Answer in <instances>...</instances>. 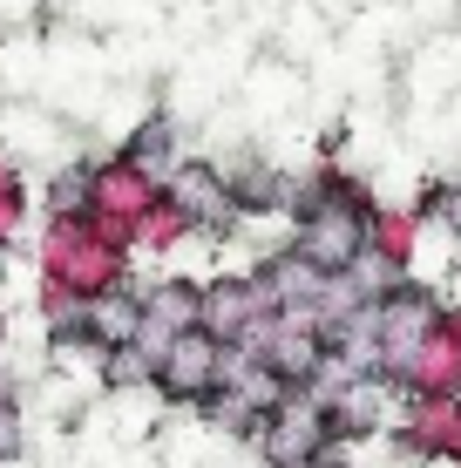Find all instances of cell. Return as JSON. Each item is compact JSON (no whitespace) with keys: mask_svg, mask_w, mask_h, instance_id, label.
Masks as SVG:
<instances>
[{"mask_svg":"<svg viewBox=\"0 0 461 468\" xmlns=\"http://www.w3.org/2000/svg\"><path fill=\"white\" fill-rule=\"evenodd\" d=\"M35 271H41V285H55V292L95 299V292L130 285V251L102 245V238L89 231V218H41Z\"/></svg>","mask_w":461,"mask_h":468,"instance_id":"6da1fadb","label":"cell"},{"mask_svg":"<svg viewBox=\"0 0 461 468\" xmlns=\"http://www.w3.org/2000/svg\"><path fill=\"white\" fill-rule=\"evenodd\" d=\"M441 292L435 285H421V279H401L387 299L373 305V326H380V374H387L393 387H401V374H407V360L421 353V340L441 326Z\"/></svg>","mask_w":461,"mask_h":468,"instance_id":"7a4b0ae2","label":"cell"},{"mask_svg":"<svg viewBox=\"0 0 461 468\" xmlns=\"http://www.w3.org/2000/svg\"><path fill=\"white\" fill-rule=\"evenodd\" d=\"M251 448H258L265 468H299V462H320L332 448V421H326V400H312L306 387H292V394L278 400L272 414H265V428L251 434Z\"/></svg>","mask_w":461,"mask_h":468,"instance_id":"3957f363","label":"cell"},{"mask_svg":"<svg viewBox=\"0 0 461 468\" xmlns=\"http://www.w3.org/2000/svg\"><path fill=\"white\" fill-rule=\"evenodd\" d=\"M272 313H278V305L265 299V285L251 279V271H217V279H204L197 326L211 333L217 346H245V340H258Z\"/></svg>","mask_w":461,"mask_h":468,"instance_id":"277c9868","label":"cell"},{"mask_svg":"<svg viewBox=\"0 0 461 468\" xmlns=\"http://www.w3.org/2000/svg\"><path fill=\"white\" fill-rule=\"evenodd\" d=\"M225 387V346L211 340V333H177L163 353H156V394L183 400V408H197L204 394H217Z\"/></svg>","mask_w":461,"mask_h":468,"instance_id":"5b68a950","label":"cell"},{"mask_svg":"<svg viewBox=\"0 0 461 468\" xmlns=\"http://www.w3.org/2000/svg\"><path fill=\"white\" fill-rule=\"evenodd\" d=\"M163 197L177 204V211L190 218V231H204V238H231L237 224H245V204H237V190L225 184V176H217L211 164H183L177 176H170L163 184Z\"/></svg>","mask_w":461,"mask_h":468,"instance_id":"8992f818","label":"cell"},{"mask_svg":"<svg viewBox=\"0 0 461 468\" xmlns=\"http://www.w3.org/2000/svg\"><path fill=\"white\" fill-rule=\"evenodd\" d=\"M163 197L150 170H136L130 156H89V218H116V224H136L150 204Z\"/></svg>","mask_w":461,"mask_h":468,"instance_id":"52a82bcc","label":"cell"},{"mask_svg":"<svg viewBox=\"0 0 461 468\" xmlns=\"http://www.w3.org/2000/svg\"><path fill=\"white\" fill-rule=\"evenodd\" d=\"M197 305H204V285L197 279H156L150 292H142V333H136V346L163 353L177 333H197Z\"/></svg>","mask_w":461,"mask_h":468,"instance_id":"ba28073f","label":"cell"},{"mask_svg":"<svg viewBox=\"0 0 461 468\" xmlns=\"http://www.w3.org/2000/svg\"><path fill=\"white\" fill-rule=\"evenodd\" d=\"M122 156H130L136 170H150L156 184H170V176H177L183 164H197V156H190V122H177L170 109H150V116L130 129Z\"/></svg>","mask_w":461,"mask_h":468,"instance_id":"9c48e42d","label":"cell"},{"mask_svg":"<svg viewBox=\"0 0 461 468\" xmlns=\"http://www.w3.org/2000/svg\"><path fill=\"white\" fill-rule=\"evenodd\" d=\"M401 387H414V394H448L461 400V313H441V326L421 340V353L407 360Z\"/></svg>","mask_w":461,"mask_h":468,"instance_id":"30bf717a","label":"cell"},{"mask_svg":"<svg viewBox=\"0 0 461 468\" xmlns=\"http://www.w3.org/2000/svg\"><path fill=\"white\" fill-rule=\"evenodd\" d=\"M142 333V292L136 285H116V292H95L89 305H82V340H95V346H130Z\"/></svg>","mask_w":461,"mask_h":468,"instance_id":"8fae6325","label":"cell"},{"mask_svg":"<svg viewBox=\"0 0 461 468\" xmlns=\"http://www.w3.org/2000/svg\"><path fill=\"white\" fill-rule=\"evenodd\" d=\"M421 231H427V218H421V204H373V218H367V251H380L387 265H414L421 258Z\"/></svg>","mask_w":461,"mask_h":468,"instance_id":"7c38bea8","label":"cell"},{"mask_svg":"<svg viewBox=\"0 0 461 468\" xmlns=\"http://www.w3.org/2000/svg\"><path fill=\"white\" fill-rule=\"evenodd\" d=\"M251 279L265 285V299H272V305H312V299H320V285H326V271H312L292 245H278Z\"/></svg>","mask_w":461,"mask_h":468,"instance_id":"4fadbf2b","label":"cell"},{"mask_svg":"<svg viewBox=\"0 0 461 468\" xmlns=\"http://www.w3.org/2000/svg\"><path fill=\"white\" fill-rule=\"evenodd\" d=\"M41 218H89V156H68L41 184Z\"/></svg>","mask_w":461,"mask_h":468,"instance_id":"5bb4252c","label":"cell"},{"mask_svg":"<svg viewBox=\"0 0 461 468\" xmlns=\"http://www.w3.org/2000/svg\"><path fill=\"white\" fill-rule=\"evenodd\" d=\"M190 238H197V231H190V218H183V211H177L170 197H156L150 211L136 218V251H150V258L177 251V245H190Z\"/></svg>","mask_w":461,"mask_h":468,"instance_id":"9a60e30c","label":"cell"},{"mask_svg":"<svg viewBox=\"0 0 461 468\" xmlns=\"http://www.w3.org/2000/svg\"><path fill=\"white\" fill-rule=\"evenodd\" d=\"M109 387V394H142V387H156V353L150 346H109L102 353V374H95Z\"/></svg>","mask_w":461,"mask_h":468,"instance_id":"2e32d148","label":"cell"},{"mask_svg":"<svg viewBox=\"0 0 461 468\" xmlns=\"http://www.w3.org/2000/svg\"><path fill=\"white\" fill-rule=\"evenodd\" d=\"M27 170L14 164L7 150H0V245H14V238H21V224H27Z\"/></svg>","mask_w":461,"mask_h":468,"instance_id":"e0dca14e","label":"cell"},{"mask_svg":"<svg viewBox=\"0 0 461 468\" xmlns=\"http://www.w3.org/2000/svg\"><path fill=\"white\" fill-rule=\"evenodd\" d=\"M340 279H346V285H353V292H360V299H367V305H380V299H387V292H393V285H401V279H407V271H401V265H387V258H380V251H360V258H353V265H346V271H340Z\"/></svg>","mask_w":461,"mask_h":468,"instance_id":"ac0fdd59","label":"cell"},{"mask_svg":"<svg viewBox=\"0 0 461 468\" xmlns=\"http://www.w3.org/2000/svg\"><path fill=\"white\" fill-rule=\"evenodd\" d=\"M27 448V421H21V400H0V462H21Z\"/></svg>","mask_w":461,"mask_h":468,"instance_id":"d6986e66","label":"cell"},{"mask_svg":"<svg viewBox=\"0 0 461 468\" xmlns=\"http://www.w3.org/2000/svg\"><path fill=\"white\" fill-rule=\"evenodd\" d=\"M441 462H455V468H461V414H455V434H448V448H441Z\"/></svg>","mask_w":461,"mask_h":468,"instance_id":"ffe728a7","label":"cell"},{"mask_svg":"<svg viewBox=\"0 0 461 468\" xmlns=\"http://www.w3.org/2000/svg\"><path fill=\"white\" fill-rule=\"evenodd\" d=\"M0 400H14V374H7V360H0Z\"/></svg>","mask_w":461,"mask_h":468,"instance_id":"44dd1931","label":"cell"},{"mask_svg":"<svg viewBox=\"0 0 461 468\" xmlns=\"http://www.w3.org/2000/svg\"><path fill=\"white\" fill-rule=\"evenodd\" d=\"M7 258H14V245H0V271H7Z\"/></svg>","mask_w":461,"mask_h":468,"instance_id":"7402d4cb","label":"cell"},{"mask_svg":"<svg viewBox=\"0 0 461 468\" xmlns=\"http://www.w3.org/2000/svg\"><path fill=\"white\" fill-rule=\"evenodd\" d=\"M299 468H332V462H326V455H320V462H299Z\"/></svg>","mask_w":461,"mask_h":468,"instance_id":"603a6c76","label":"cell"}]
</instances>
